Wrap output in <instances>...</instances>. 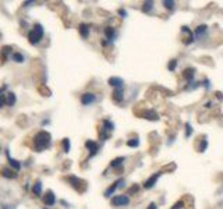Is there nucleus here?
<instances>
[{
  "label": "nucleus",
  "mask_w": 223,
  "mask_h": 209,
  "mask_svg": "<svg viewBox=\"0 0 223 209\" xmlns=\"http://www.w3.org/2000/svg\"><path fill=\"white\" fill-rule=\"evenodd\" d=\"M176 64H177V62H176V60H172V63H169V70H174L176 69Z\"/></svg>",
  "instance_id": "26"
},
{
  "label": "nucleus",
  "mask_w": 223,
  "mask_h": 209,
  "mask_svg": "<svg viewBox=\"0 0 223 209\" xmlns=\"http://www.w3.org/2000/svg\"><path fill=\"white\" fill-rule=\"evenodd\" d=\"M121 183H123V178L117 180V181H116L113 185H110V188H109V190H106V192H105V194H106V196H110V195H112V194H113V192H115V191L119 188V185H120Z\"/></svg>",
  "instance_id": "8"
},
{
  "label": "nucleus",
  "mask_w": 223,
  "mask_h": 209,
  "mask_svg": "<svg viewBox=\"0 0 223 209\" xmlns=\"http://www.w3.org/2000/svg\"><path fill=\"white\" fill-rule=\"evenodd\" d=\"M80 34L82 35L84 38H88L89 28H88V25H87V24H81V25H80Z\"/></svg>",
  "instance_id": "10"
},
{
  "label": "nucleus",
  "mask_w": 223,
  "mask_h": 209,
  "mask_svg": "<svg viewBox=\"0 0 223 209\" xmlns=\"http://www.w3.org/2000/svg\"><path fill=\"white\" fill-rule=\"evenodd\" d=\"M4 103H7V99L4 98V96H0V108H3Z\"/></svg>",
  "instance_id": "27"
},
{
  "label": "nucleus",
  "mask_w": 223,
  "mask_h": 209,
  "mask_svg": "<svg viewBox=\"0 0 223 209\" xmlns=\"http://www.w3.org/2000/svg\"><path fill=\"white\" fill-rule=\"evenodd\" d=\"M128 202H130V199L126 195H117L112 199V203L115 206H126V205H128Z\"/></svg>",
  "instance_id": "3"
},
{
  "label": "nucleus",
  "mask_w": 223,
  "mask_h": 209,
  "mask_svg": "<svg viewBox=\"0 0 223 209\" xmlns=\"http://www.w3.org/2000/svg\"><path fill=\"white\" fill-rule=\"evenodd\" d=\"M206 146H208V141L204 139L202 142H201V148H199V152H204L205 149H206Z\"/></svg>",
  "instance_id": "24"
},
{
  "label": "nucleus",
  "mask_w": 223,
  "mask_h": 209,
  "mask_svg": "<svg viewBox=\"0 0 223 209\" xmlns=\"http://www.w3.org/2000/svg\"><path fill=\"white\" fill-rule=\"evenodd\" d=\"M119 13H120V15H123V17H126V15H127V13H126V11H124V10H120V11H119Z\"/></svg>",
  "instance_id": "29"
},
{
  "label": "nucleus",
  "mask_w": 223,
  "mask_h": 209,
  "mask_svg": "<svg viewBox=\"0 0 223 209\" xmlns=\"http://www.w3.org/2000/svg\"><path fill=\"white\" fill-rule=\"evenodd\" d=\"M124 160H126V159L123 158V156H120V158H116V159H113L110 165H112V167H120V166L123 165V162H124Z\"/></svg>",
  "instance_id": "11"
},
{
  "label": "nucleus",
  "mask_w": 223,
  "mask_h": 209,
  "mask_svg": "<svg viewBox=\"0 0 223 209\" xmlns=\"http://www.w3.org/2000/svg\"><path fill=\"white\" fill-rule=\"evenodd\" d=\"M34 145L36 148V151H43L46 148H49L50 145V134L46 133V131H41L35 135V139H34Z\"/></svg>",
  "instance_id": "1"
},
{
  "label": "nucleus",
  "mask_w": 223,
  "mask_h": 209,
  "mask_svg": "<svg viewBox=\"0 0 223 209\" xmlns=\"http://www.w3.org/2000/svg\"><path fill=\"white\" fill-rule=\"evenodd\" d=\"M95 101H96L95 94H91V92L84 94V95L81 96V103H82V105H91V103H94Z\"/></svg>",
  "instance_id": "5"
},
{
  "label": "nucleus",
  "mask_w": 223,
  "mask_h": 209,
  "mask_svg": "<svg viewBox=\"0 0 223 209\" xmlns=\"http://www.w3.org/2000/svg\"><path fill=\"white\" fill-rule=\"evenodd\" d=\"M153 8V1H145L144 3V7H142V11L144 13H151Z\"/></svg>",
  "instance_id": "13"
},
{
  "label": "nucleus",
  "mask_w": 223,
  "mask_h": 209,
  "mask_svg": "<svg viewBox=\"0 0 223 209\" xmlns=\"http://www.w3.org/2000/svg\"><path fill=\"white\" fill-rule=\"evenodd\" d=\"M43 38V28H42V25H39V24H36V25L34 27V29H32L31 32H29V35H28V39H29V42L34 45H36L41 42V39Z\"/></svg>",
  "instance_id": "2"
},
{
  "label": "nucleus",
  "mask_w": 223,
  "mask_h": 209,
  "mask_svg": "<svg viewBox=\"0 0 223 209\" xmlns=\"http://www.w3.org/2000/svg\"><path fill=\"white\" fill-rule=\"evenodd\" d=\"M127 145L128 146H138L140 145V141H138V138H133V139H128L127 141Z\"/></svg>",
  "instance_id": "19"
},
{
  "label": "nucleus",
  "mask_w": 223,
  "mask_h": 209,
  "mask_svg": "<svg viewBox=\"0 0 223 209\" xmlns=\"http://www.w3.org/2000/svg\"><path fill=\"white\" fill-rule=\"evenodd\" d=\"M55 202H56V196H55V194H53L52 191H48L46 195H45V203H46L48 206H52V205H55Z\"/></svg>",
  "instance_id": "7"
},
{
  "label": "nucleus",
  "mask_w": 223,
  "mask_h": 209,
  "mask_svg": "<svg viewBox=\"0 0 223 209\" xmlns=\"http://www.w3.org/2000/svg\"><path fill=\"white\" fill-rule=\"evenodd\" d=\"M63 146H64V152H69L70 151V139H64L63 141Z\"/></svg>",
  "instance_id": "21"
},
{
  "label": "nucleus",
  "mask_w": 223,
  "mask_h": 209,
  "mask_svg": "<svg viewBox=\"0 0 223 209\" xmlns=\"http://www.w3.org/2000/svg\"><path fill=\"white\" fill-rule=\"evenodd\" d=\"M183 77H184L187 81H191L192 80V77H194V70L192 69H187L184 71V74H183Z\"/></svg>",
  "instance_id": "14"
},
{
  "label": "nucleus",
  "mask_w": 223,
  "mask_h": 209,
  "mask_svg": "<svg viewBox=\"0 0 223 209\" xmlns=\"http://www.w3.org/2000/svg\"><path fill=\"white\" fill-rule=\"evenodd\" d=\"M0 92H1V89H0Z\"/></svg>",
  "instance_id": "30"
},
{
  "label": "nucleus",
  "mask_w": 223,
  "mask_h": 209,
  "mask_svg": "<svg viewBox=\"0 0 223 209\" xmlns=\"http://www.w3.org/2000/svg\"><path fill=\"white\" fill-rule=\"evenodd\" d=\"M13 60H14V62H17V63H22V62H24V56H22V55H20V53H14V55H13Z\"/></svg>",
  "instance_id": "16"
},
{
  "label": "nucleus",
  "mask_w": 223,
  "mask_h": 209,
  "mask_svg": "<svg viewBox=\"0 0 223 209\" xmlns=\"http://www.w3.org/2000/svg\"><path fill=\"white\" fill-rule=\"evenodd\" d=\"M41 190H42V184H41V181L35 183V185H34V192H35L36 195H41Z\"/></svg>",
  "instance_id": "18"
},
{
  "label": "nucleus",
  "mask_w": 223,
  "mask_h": 209,
  "mask_svg": "<svg viewBox=\"0 0 223 209\" xmlns=\"http://www.w3.org/2000/svg\"><path fill=\"white\" fill-rule=\"evenodd\" d=\"M160 176H162V171H156L155 174H152V176H151V177H149V178L147 180V181H145L144 187H145V188H152L153 185L156 184V181L159 180Z\"/></svg>",
  "instance_id": "4"
},
{
  "label": "nucleus",
  "mask_w": 223,
  "mask_h": 209,
  "mask_svg": "<svg viewBox=\"0 0 223 209\" xmlns=\"http://www.w3.org/2000/svg\"><path fill=\"white\" fill-rule=\"evenodd\" d=\"M7 103H8L10 106L15 103V96H14V94H8V98H7Z\"/></svg>",
  "instance_id": "20"
},
{
  "label": "nucleus",
  "mask_w": 223,
  "mask_h": 209,
  "mask_svg": "<svg viewBox=\"0 0 223 209\" xmlns=\"http://www.w3.org/2000/svg\"><path fill=\"white\" fill-rule=\"evenodd\" d=\"M7 156H8V155H7ZM8 162H10V165L13 166L14 169H15V170H18L20 167H21V165H20L18 162H17V160H14V159H11L10 158V156H8Z\"/></svg>",
  "instance_id": "17"
},
{
  "label": "nucleus",
  "mask_w": 223,
  "mask_h": 209,
  "mask_svg": "<svg viewBox=\"0 0 223 209\" xmlns=\"http://www.w3.org/2000/svg\"><path fill=\"white\" fill-rule=\"evenodd\" d=\"M113 98H115L117 102L123 101V89H116L115 94H113Z\"/></svg>",
  "instance_id": "15"
},
{
  "label": "nucleus",
  "mask_w": 223,
  "mask_h": 209,
  "mask_svg": "<svg viewBox=\"0 0 223 209\" xmlns=\"http://www.w3.org/2000/svg\"><path fill=\"white\" fill-rule=\"evenodd\" d=\"M205 31H206V27H205V25H199L197 29H195V34L199 36V35H202V32H205Z\"/></svg>",
  "instance_id": "22"
},
{
  "label": "nucleus",
  "mask_w": 223,
  "mask_h": 209,
  "mask_svg": "<svg viewBox=\"0 0 223 209\" xmlns=\"http://www.w3.org/2000/svg\"><path fill=\"white\" fill-rule=\"evenodd\" d=\"M185 128H187V130H185V131H187V133H185V137H190V135H191V133H192L191 126H190V124L187 123V124H185Z\"/></svg>",
  "instance_id": "25"
},
{
  "label": "nucleus",
  "mask_w": 223,
  "mask_h": 209,
  "mask_svg": "<svg viewBox=\"0 0 223 209\" xmlns=\"http://www.w3.org/2000/svg\"><path fill=\"white\" fill-rule=\"evenodd\" d=\"M181 206H183V202H177L176 205H174V208H172V209H180Z\"/></svg>",
  "instance_id": "28"
},
{
  "label": "nucleus",
  "mask_w": 223,
  "mask_h": 209,
  "mask_svg": "<svg viewBox=\"0 0 223 209\" xmlns=\"http://www.w3.org/2000/svg\"><path fill=\"white\" fill-rule=\"evenodd\" d=\"M163 4H165L166 8H170V10L174 8V1H167V0H166V1H163Z\"/></svg>",
  "instance_id": "23"
},
{
  "label": "nucleus",
  "mask_w": 223,
  "mask_h": 209,
  "mask_svg": "<svg viewBox=\"0 0 223 209\" xmlns=\"http://www.w3.org/2000/svg\"><path fill=\"white\" fill-rule=\"evenodd\" d=\"M105 34H106V38H108L109 41H113V39H115V28L108 27V28L105 29Z\"/></svg>",
  "instance_id": "12"
},
{
  "label": "nucleus",
  "mask_w": 223,
  "mask_h": 209,
  "mask_svg": "<svg viewBox=\"0 0 223 209\" xmlns=\"http://www.w3.org/2000/svg\"><path fill=\"white\" fill-rule=\"evenodd\" d=\"M109 84L112 85V87H115L116 89H123V80L119 78V77H112L110 80H109Z\"/></svg>",
  "instance_id": "6"
},
{
  "label": "nucleus",
  "mask_w": 223,
  "mask_h": 209,
  "mask_svg": "<svg viewBox=\"0 0 223 209\" xmlns=\"http://www.w3.org/2000/svg\"><path fill=\"white\" fill-rule=\"evenodd\" d=\"M87 148H88L89 151H91V153L92 155H95L96 153V151H98V144L96 142H94V141H87Z\"/></svg>",
  "instance_id": "9"
}]
</instances>
